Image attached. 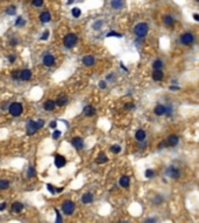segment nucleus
Returning a JSON list of instances; mask_svg holds the SVG:
<instances>
[{"label": "nucleus", "mask_w": 199, "mask_h": 223, "mask_svg": "<svg viewBox=\"0 0 199 223\" xmlns=\"http://www.w3.org/2000/svg\"><path fill=\"white\" fill-rule=\"evenodd\" d=\"M77 41H78V37H77L76 34H74V33H69L68 35H65L64 40H63V43H64L65 48L69 49V48H74V47L76 45Z\"/></svg>", "instance_id": "f257e3e1"}, {"label": "nucleus", "mask_w": 199, "mask_h": 223, "mask_svg": "<svg viewBox=\"0 0 199 223\" xmlns=\"http://www.w3.org/2000/svg\"><path fill=\"white\" fill-rule=\"evenodd\" d=\"M148 29H149V27H148L147 23H144V22H140V23H138V24L134 27V33H135L140 38H143V37L147 35Z\"/></svg>", "instance_id": "f03ea898"}, {"label": "nucleus", "mask_w": 199, "mask_h": 223, "mask_svg": "<svg viewBox=\"0 0 199 223\" xmlns=\"http://www.w3.org/2000/svg\"><path fill=\"white\" fill-rule=\"evenodd\" d=\"M8 112H9V114L12 116H20L22 114V112H23V107H22V105L20 102H13V104L9 105Z\"/></svg>", "instance_id": "7ed1b4c3"}, {"label": "nucleus", "mask_w": 199, "mask_h": 223, "mask_svg": "<svg viewBox=\"0 0 199 223\" xmlns=\"http://www.w3.org/2000/svg\"><path fill=\"white\" fill-rule=\"evenodd\" d=\"M75 208H76L75 204L72 201H70V200L64 201L63 204H62V210H63V213L65 215H72L74 211H75Z\"/></svg>", "instance_id": "20e7f679"}, {"label": "nucleus", "mask_w": 199, "mask_h": 223, "mask_svg": "<svg viewBox=\"0 0 199 223\" xmlns=\"http://www.w3.org/2000/svg\"><path fill=\"white\" fill-rule=\"evenodd\" d=\"M40 129L39 128V126H37V123H36V121H33V120H29L28 121V123H27V126H26V130H27V135H34L37 130Z\"/></svg>", "instance_id": "39448f33"}, {"label": "nucleus", "mask_w": 199, "mask_h": 223, "mask_svg": "<svg viewBox=\"0 0 199 223\" xmlns=\"http://www.w3.org/2000/svg\"><path fill=\"white\" fill-rule=\"evenodd\" d=\"M180 41L183 44L185 45H191L193 42H195V35L192 33H184L182 36H180Z\"/></svg>", "instance_id": "423d86ee"}, {"label": "nucleus", "mask_w": 199, "mask_h": 223, "mask_svg": "<svg viewBox=\"0 0 199 223\" xmlns=\"http://www.w3.org/2000/svg\"><path fill=\"white\" fill-rule=\"evenodd\" d=\"M167 176L169 178H172V179H178L179 177H180V171L177 167L169 166L167 168Z\"/></svg>", "instance_id": "0eeeda50"}, {"label": "nucleus", "mask_w": 199, "mask_h": 223, "mask_svg": "<svg viewBox=\"0 0 199 223\" xmlns=\"http://www.w3.org/2000/svg\"><path fill=\"white\" fill-rule=\"evenodd\" d=\"M179 142V137L176 134H171L170 136H168L167 138V145L168 147H176Z\"/></svg>", "instance_id": "6e6552de"}, {"label": "nucleus", "mask_w": 199, "mask_h": 223, "mask_svg": "<svg viewBox=\"0 0 199 223\" xmlns=\"http://www.w3.org/2000/svg\"><path fill=\"white\" fill-rule=\"evenodd\" d=\"M54 64H55V57H54V56L51 55V54L44 55V57H43V65L50 68V66H53Z\"/></svg>", "instance_id": "1a4fd4ad"}, {"label": "nucleus", "mask_w": 199, "mask_h": 223, "mask_svg": "<svg viewBox=\"0 0 199 223\" xmlns=\"http://www.w3.org/2000/svg\"><path fill=\"white\" fill-rule=\"evenodd\" d=\"M65 164H66V159H65L64 156H62V155H56L55 156V165H56V167L61 168V167L64 166Z\"/></svg>", "instance_id": "9d476101"}, {"label": "nucleus", "mask_w": 199, "mask_h": 223, "mask_svg": "<svg viewBox=\"0 0 199 223\" xmlns=\"http://www.w3.org/2000/svg\"><path fill=\"white\" fill-rule=\"evenodd\" d=\"M94 62H96L94 57H93V56H91V55L85 56V57L83 58V64H84V65H86V66H92V65L94 64Z\"/></svg>", "instance_id": "9b49d317"}, {"label": "nucleus", "mask_w": 199, "mask_h": 223, "mask_svg": "<svg viewBox=\"0 0 199 223\" xmlns=\"http://www.w3.org/2000/svg\"><path fill=\"white\" fill-rule=\"evenodd\" d=\"M72 145L77 149V150H80V149L84 148V141H83L80 137H75V138L72 140Z\"/></svg>", "instance_id": "f8f14e48"}, {"label": "nucleus", "mask_w": 199, "mask_h": 223, "mask_svg": "<svg viewBox=\"0 0 199 223\" xmlns=\"http://www.w3.org/2000/svg\"><path fill=\"white\" fill-rule=\"evenodd\" d=\"M32 78V71L28 70V69H25L20 72V79L21 80H29Z\"/></svg>", "instance_id": "ddd939ff"}, {"label": "nucleus", "mask_w": 199, "mask_h": 223, "mask_svg": "<svg viewBox=\"0 0 199 223\" xmlns=\"http://www.w3.org/2000/svg\"><path fill=\"white\" fill-rule=\"evenodd\" d=\"M165 112H167V106H164V105H157V106L154 108V113H155L156 115H159V116L165 115Z\"/></svg>", "instance_id": "4468645a"}, {"label": "nucleus", "mask_w": 199, "mask_h": 223, "mask_svg": "<svg viewBox=\"0 0 199 223\" xmlns=\"http://www.w3.org/2000/svg\"><path fill=\"white\" fill-rule=\"evenodd\" d=\"M93 201V194L92 193H85L83 196H81V202L84 204H91Z\"/></svg>", "instance_id": "2eb2a0df"}, {"label": "nucleus", "mask_w": 199, "mask_h": 223, "mask_svg": "<svg viewBox=\"0 0 199 223\" xmlns=\"http://www.w3.org/2000/svg\"><path fill=\"white\" fill-rule=\"evenodd\" d=\"M83 112H84V115H86V116H93V115L96 114V108H94L93 106L89 105V106L84 107Z\"/></svg>", "instance_id": "dca6fc26"}, {"label": "nucleus", "mask_w": 199, "mask_h": 223, "mask_svg": "<svg viewBox=\"0 0 199 223\" xmlns=\"http://www.w3.org/2000/svg\"><path fill=\"white\" fill-rule=\"evenodd\" d=\"M119 184L121 187H123V188H128L129 187V184H131V179H129V177H127V176H123V177H121L119 180Z\"/></svg>", "instance_id": "f3484780"}, {"label": "nucleus", "mask_w": 199, "mask_h": 223, "mask_svg": "<svg viewBox=\"0 0 199 223\" xmlns=\"http://www.w3.org/2000/svg\"><path fill=\"white\" fill-rule=\"evenodd\" d=\"M55 107H56V104H55V101H53V100H47V101L44 102V109H45V111H48V112L54 111Z\"/></svg>", "instance_id": "a211bd4d"}, {"label": "nucleus", "mask_w": 199, "mask_h": 223, "mask_svg": "<svg viewBox=\"0 0 199 223\" xmlns=\"http://www.w3.org/2000/svg\"><path fill=\"white\" fill-rule=\"evenodd\" d=\"M40 20H41V22H43V23L49 22V21L51 20L50 13H49V12H42V13L40 14Z\"/></svg>", "instance_id": "6ab92c4d"}, {"label": "nucleus", "mask_w": 199, "mask_h": 223, "mask_svg": "<svg viewBox=\"0 0 199 223\" xmlns=\"http://www.w3.org/2000/svg\"><path fill=\"white\" fill-rule=\"evenodd\" d=\"M135 138L139 141V142H143L146 140V131L142 129H139L135 132Z\"/></svg>", "instance_id": "aec40b11"}, {"label": "nucleus", "mask_w": 199, "mask_h": 223, "mask_svg": "<svg viewBox=\"0 0 199 223\" xmlns=\"http://www.w3.org/2000/svg\"><path fill=\"white\" fill-rule=\"evenodd\" d=\"M55 104H56V106H60V107H62V106H65V105L68 104V98H66V96H64V95L58 96V99L55 101Z\"/></svg>", "instance_id": "412c9836"}, {"label": "nucleus", "mask_w": 199, "mask_h": 223, "mask_svg": "<svg viewBox=\"0 0 199 223\" xmlns=\"http://www.w3.org/2000/svg\"><path fill=\"white\" fill-rule=\"evenodd\" d=\"M163 77H164V74H163V72H162V70H155L154 73H153V79L156 80V81L162 80Z\"/></svg>", "instance_id": "4be33fe9"}, {"label": "nucleus", "mask_w": 199, "mask_h": 223, "mask_svg": "<svg viewBox=\"0 0 199 223\" xmlns=\"http://www.w3.org/2000/svg\"><path fill=\"white\" fill-rule=\"evenodd\" d=\"M22 209H23V204L21 202H14L12 204V210L14 213H20V211H22Z\"/></svg>", "instance_id": "5701e85b"}, {"label": "nucleus", "mask_w": 199, "mask_h": 223, "mask_svg": "<svg viewBox=\"0 0 199 223\" xmlns=\"http://www.w3.org/2000/svg\"><path fill=\"white\" fill-rule=\"evenodd\" d=\"M163 21H164V23H165L167 26H169V27H172V26H174V22H175L174 18L170 17V15H165V17L163 18Z\"/></svg>", "instance_id": "b1692460"}, {"label": "nucleus", "mask_w": 199, "mask_h": 223, "mask_svg": "<svg viewBox=\"0 0 199 223\" xmlns=\"http://www.w3.org/2000/svg\"><path fill=\"white\" fill-rule=\"evenodd\" d=\"M107 162V156L104 153V152H100L99 156L97 157V163L98 164H104V163H106Z\"/></svg>", "instance_id": "393cba45"}, {"label": "nucleus", "mask_w": 199, "mask_h": 223, "mask_svg": "<svg viewBox=\"0 0 199 223\" xmlns=\"http://www.w3.org/2000/svg\"><path fill=\"white\" fill-rule=\"evenodd\" d=\"M111 5H112V7H113L114 9H120V8L122 7L123 2H122V0H112Z\"/></svg>", "instance_id": "a878e982"}, {"label": "nucleus", "mask_w": 199, "mask_h": 223, "mask_svg": "<svg viewBox=\"0 0 199 223\" xmlns=\"http://www.w3.org/2000/svg\"><path fill=\"white\" fill-rule=\"evenodd\" d=\"M153 68H154L155 70H161V69L163 68V62H162L161 59H156V60L154 62V64H153Z\"/></svg>", "instance_id": "bb28decb"}, {"label": "nucleus", "mask_w": 199, "mask_h": 223, "mask_svg": "<svg viewBox=\"0 0 199 223\" xmlns=\"http://www.w3.org/2000/svg\"><path fill=\"white\" fill-rule=\"evenodd\" d=\"M8 187H9V181L8 180H5V179L0 180V189H7Z\"/></svg>", "instance_id": "cd10ccee"}, {"label": "nucleus", "mask_w": 199, "mask_h": 223, "mask_svg": "<svg viewBox=\"0 0 199 223\" xmlns=\"http://www.w3.org/2000/svg\"><path fill=\"white\" fill-rule=\"evenodd\" d=\"M80 14H81V11H80V8H78V7H75V8H72V15H74L75 18H79Z\"/></svg>", "instance_id": "c85d7f7f"}, {"label": "nucleus", "mask_w": 199, "mask_h": 223, "mask_svg": "<svg viewBox=\"0 0 199 223\" xmlns=\"http://www.w3.org/2000/svg\"><path fill=\"white\" fill-rule=\"evenodd\" d=\"M15 6H9L7 9H6V14H8V15H14L15 14Z\"/></svg>", "instance_id": "c756f323"}, {"label": "nucleus", "mask_w": 199, "mask_h": 223, "mask_svg": "<svg viewBox=\"0 0 199 223\" xmlns=\"http://www.w3.org/2000/svg\"><path fill=\"white\" fill-rule=\"evenodd\" d=\"M111 151H112L113 153H119L120 151H121V147H120V145H118V144H115V145H112V147H111Z\"/></svg>", "instance_id": "7c9ffc66"}, {"label": "nucleus", "mask_w": 199, "mask_h": 223, "mask_svg": "<svg viewBox=\"0 0 199 223\" xmlns=\"http://www.w3.org/2000/svg\"><path fill=\"white\" fill-rule=\"evenodd\" d=\"M27 176H28V178H33L34 176H35V168L33 166H29V168H28V173H27Z\"/></svg>", "instance_id": "2f4dec72"}, {"label": "nucleus", "mask_w": 199, "mask_h": 223, "mask_svg": "<svg viewBox=\"0 0 199 223\" xmlns=\"http://www.w3.org/2000/svg\"><path fill=\"white\" fill-rule=\"evenodd\" d=\"M20 72L21 70H14L12 72V78L13 79H20Z\"/></svg>", "instance_id": "473e14b6"}, {"label": "nucleus", "mask_w": 199, "mask_h": 223, "mask_svg": "<svg viewBox=\"0 0 199 223\" xmlns=\"http://www.w3.org/2000/svg\"><path fill=\"white\" fill-rule=\"evenodd\" d=\"M153 177H154V171H153L151 168H148V170L146 171V178L150 179V178H153Z\"/></svg>", "instance_id": "72a5a7b5"}, {"label": "nucleus", "mask_w": 199, "mask_h": 223, "mask_svg": "<svg viewBox=\"0 0 199 223\" xmlns=\"http://www.w3.org/2000/svg\"><path fill=\"white\" fill-rule=\"evenodd\" d=\"M102 26V21H100V20H98V21H96L94 23H93V29H100V27Z\"/></svg>", "instance_id": "f704fd0d"}, {"label": "nucleus", "mask_w": 199, "mask_h": 223, "mask_svg": "<svg viewBox=\"0 0 199 223\" xmlns=\"http://www.w3.org/2000/svg\"><path fill=\"white\" fill-rule=\"evenodd\" d=\"M32 2L35 7H41L43 5V0H32Z\"/></svg>", "instance_id": "c9c22d12"}, {"label": "nucleus", "mask_w": 199, "mask_h": 223, "mask_svg": "<svg viewBox=\"0 0 199 223\" xmlns=\"http://www.w3.org/2000/svg\"><path fill=\"white\" fill-rule=\"evenodd\" d=\"M48 37H49V30H45L43 34H42V36H41V40H43V41H45V40H48Z\"/></svg>", "instance_id": "e433bc0d"}, {"label": "nucleus", "mask_w": 199, "mask_h": 223, "mask_svg": "<svg viewBox=\"0 0 199 223\" xmlns=\"http://www.w3.org/2000/svg\"><path fill=\"white\" fill-rule=\"evenodd\" d=\"M60 136H61L60 130H55V131H54V134H53V138H54V140H57Z\"/></svg>", "instance_id": "4c0bfd02"}, {"label": "nucleus", "mask_w": 199, "mask_h": 223, "mask_svg": "<svg viewBox=\"0 0 199 223\" xmlns=\"http://www.w3.org/2000/svg\"><path fill=\"white\" fill-rule=\"evenodd\" d=\"M111 36H118V37H121V34H119V33H117V32H111V33H108V34H107V37H111Z\"/></svg>", "instance_id": "58836bf2"}, {"label": "nucleus", "mask_w": 199, "mask_h": 223, "mask_svg": "<svg viewBox=\"0 0 199 223\" xmlns=\"http://www.w3.org/2000/svg\"><path fill=\"white\" fill-rule=\"evenodd\" d=\"M47 188H48V191H49V192H51L53 194H55V193H56V191H55V188H54V186H53V185L48 184V185H47Z\"/></svg>", "instance_id": "ea45409f"}, {"label": "nucleus", "mask_w": 199, "mask_h": 223, "mask_svg": "<svg viewBox=\"0 0 199 223\" xmlns=\"http://www.w3.org/2000/svg\"><path fill=\"white\" fill-rule=\"evenodd\" d=\"M55 211H56V214H57V219H56V222H62V216H61L60 211H58V209H56L55 208Z\"/></svg>", "instance_id": "a19ab883"}, {"label": "nucleus", "mask_w": 199, "mask_h": 223, "mask_svg": "<svg viewBox=\"0 0 199 223\" xmlns=\"http://www.w3.org/2000/svg\"><path fill=\"white\" fill-rule=\"evenodd\" d=\"M15 24H17V26H22V24H25V21L22 20V18H18V19H17Z\"/></svg>", "instance_id": "79ce46f5"}, {"label": "nucleus", "mask_w": 199, "mask_h": 223, "mask_svg": "<svg viewBox=\"0 0 199 223\" xmlns=\"http://www.w3.org/2000/svg\"><path fill=\"white\" fill-rule=\"evenodd\" d=\"M15 58H17V56L15 55L8 56V60H9V63H14V62H15Z\"/></svg>", "instance_id": "37998d69"}, {"label": "nucleus", "mask_w": 199, "mask_h": 223, "mask_svg": "<svg viewBox=\"0 0 199 223\" xmlns=\"http://www.w3.org/2000/svg\"><path fill=\"white\" fill-rule=\"evenodd\" d=\"M162 201H163V199H162L161 196H159V195H157V196L155 198V200H154V202H155L156 204H159L161 202H162Z\"/></svg>", "instance_id": "c03bdc74"}, {"label": "nucleus", "mask_w": 199, "mask_h": 223, "mask_svg": "<svg viewBox=\"0 0 199 223\" xmlns=\"http://www.w3.org/2000/svg\"><path fill=\"white\" fill-rule=\"evenodd\" d=\"M36 123H37L39 128H42V127L44 126V121H43V120H37V121H36Z\"/></svg>", "instance_id": "a18cd8bd"}, {"label": "nucleus", "mask_w": 199, "mask_h": 223, "mask_svg": "<svg viewBox=\"0 0 199 223\" xmlns=\"http://www.w3.org/2000/svg\"><path fill=\"white\" fill-rule=\"evenodd\" d=\"M9 44H11V45H17V44H18V40H17V38H12V40L9 41Z\"/></svg>", "instance_id": "49530a36"}, {"label": "nucleus", "mask_w": 199, "mask_h": 223, "mask_svg": "<svg viewBox=\"0 0 199 223\" xmlns=\"http://www.w3.org/2000/svg\"><path fill=\"white\" fill-rule=\"evenodd\" d=\"M106 86H107V85H106V81L101 80V81L99 83V87H100V88H106Z\"/></svg>", "instance_id": "de8ad7c7"}, {"label": "nucleus", "mask_w": 199, "mask_h": 223, "mask_svg": "<svg viewBox=\"0 0 199 223\" xmlns=\"http://www.w3.org/2000/svg\"><path fill=\"white\" fill-rule=\"evenodd\" d=\"M169 88H170L171 91H177V90H179V87H178V86H170Z\"/></svg>", "instance_id": "09e8293b"}, {"label": "nucleus", "mask_w": 199, "mask_h": 223, "mask_svg": "<svg viewBox=\"0 0 199 223\" xmlns=\"http://www.w3.org/2000/svg\"><path fill=\"white\" fill-rule=\"evenodd\" d=\"M5 208H6V204H5V202H4V204H0V211L4 210Z\"/></svg>", "instance_id": "8fccbe9b"}, {"label": "nucleus", "mask_w": 199, "mask_h": 223, "mask_svg": "<svg viewBox=\"0 0 199 223\" xmlns=\"http://www.w3.org/2000/svg\"><path fill=\"white\" fill-rule=\"evenodd\" d=\"M50 127H51V128H55V127H56V121L51 122V123H50Z\"/></svg>", "instance_id": "3c124183"}, {"label": "nucleus", "mask_w": 199, "mask_h": 223, "mask_svg": "<svg viewBox=\"0 0 199 223\" xmlns=\"http://www.w3.org/2000/svg\"><path fill=\"white\" fill-rule=\"evenodd\" d=\"M193 19H195L196 21H198V20H199V15H198V14H193Z\"/></svg>", "instance_id": "603ef678"}, {"label": "nucleus", "mask_w": 199, "mask_h": 223, "mask_svg": "<svg viewBox=\"0 0 199 223\" xmlns=\"http://www.w3.org/2000/svg\"><path fill=\"white\" fill-rule=\"evenodd\" d=\"M146 222H155V219H148L146 220Z\"/></svg>", "instance_id": "864d4df0"}, {"label": "nucleus", "mask_w": 199, "mask_h": 223, "mask_svg": "<svg viewBox=\"0 0 199 223\" xmlns=\"http://www.w3.org/2000/svg\"><path fill=\"white\" fill-rule=\"evenodd\" d=\"M163 147H164V143H159V149H162V148H163Z\"/></svg>", "instance_id": "5fc2aeb1"}, {"label": "nucleus", "mask_w": 199, "mask_h": 223, "mask_svg": "<svg viewBox=\"0 0 199 223\" xmlns=\"http://www.w3.org/2000/svg\"><path fill=\"white\" fill-rule=\"evenodd\" d=\"M56 191H57V192H62V191H63V188H57Z\"/></svg>", "instance_id": "6e6d98bb"}, {"label": "nucleus", "mask_w": 199, "mask_h": 223, "mask_svg": "<svg viewBox=\"0 0 199 223\" xmlns=\"http://www.w3.org/2000/svg\"><path fill=\"white\" fill-rule=\"evenodd\" d=\"M74 2V0H68V4H72Z\"/></svg>", "instance_id": "4d7b16f0"}, {"label": "nucleus", "mask_w": 199, "mask_h": 223, "mask_svg": "<svg viewBox=\"0 0 199 223\" xmlns=\"http://www.w3.org/2000/svg\"><path fill=\"white\" fill-rule=\"evenodd\" d=\"M197 1H199V0H197Z\"/></svg>", "instance_id": "13d9d810"}]
</instances>
